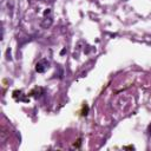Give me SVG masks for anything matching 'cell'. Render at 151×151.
Wrapping results in <instances>:
<instances>
[{
    "label": "cell",
    "instance_id": "cell-1",
    "mask_svg": "<svg viewBox=\"0 0 151 151\" xmlns=\"http://www.w3.org/2000/svg\"><path fill=\"white\" fill-rule=\"evenodd\" d=\"M46 63H47V60H45V59H44V60H41V61H39V63L37 64L36 70H37L38 72H44V71L48 67V65H45V66H44V64H46Z\"/></svg>",
    "mask_w": 151,
    "mask_h": 151
}]
</instances>
